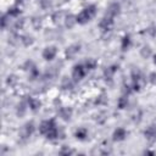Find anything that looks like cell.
Here are the masks:
<instances>
[{
    "label": "cell",
    "mask_w": 156,
    "mask_h": 156,
    "mask_svg": "<svg viewBox=\"0 0 156 156\" xmlns=\"http://www.w3.org/2000/svg\"><path fill=\"white\" fill-rule=\"evenodd\" d=\"M96 12H98L96 5L90 4V5H88L87 7H84V9L76 16V21H77L78 24H82V26H83V24H87L88 22H90V21L95 17Z\"/></svg>",
    "instance_id": "obj_1"
},
{
    "label": "cell",
    "mask_w": 156,
    "mask_h": 156,
    "mask_svg": "<svg viewBox=\"0 0 156 156\" xmlns=\"http://www.w3.org/2000/svg\"><path fill=\"white\" fill-rule=\"evenodd\" d=\"M88 72L89 71L87 69V67H85L84 63H77V65H74L73 68H72V80L73 82L82 80L87 76Z\"/></svg>",
    "instance_id": "obj_2"
},
{
    "label": "cell",
    "mask_w": 156,
    "mask_h": 156,
    "mask_svg": "<svg viewBox=\"0 0 156 156\" xmlns=\"http://www.w3.org/2000/svg\"><path fill=\"white\" fill-rule=\"evenodd\" d=\"M55 127H57V124H56V121H55L54 118L45 119V121H43V122L39 124V133L45 136V135H46L51 129H54Z\"/></svg>",
    "instance_id": "obj_3"
},
{
    "label": "cell",
    "mask_w": 156,
    "mask_h": 156,
    "mask_svg": "<svg viewBox=\"0 0 156 156\" xmlns=\"http://www.w3.org/2000/svg\"><path fill=\"white\" fill-rule=\"evenodd\" d=\"M113 24H115V18H112V17L105 15V16L100 20V22H99V28H100L102 32H108V30L112 29Z\"/></svg>",
    "instance_id": "obj_4"
},
{
    "label": "cell",
    "mask_w": 156,
    "mask_h": 156,
    "mask_svg": "<svg viewBox=\"0 0 156 156\" xmlns=\"http://www.w3.org/2000/svg\"><path fill=\"white\" fill-rule=\"evenodd\" d=\"M34 130H35L34 123H33V122H27V123L21 128L20 135H21L22 139H28V138L32 136V134L34 133Z\"/></svg>",
    "instance_id": "obj_5"
},
{
    "label": "cell",
    "mask_w": 156,
    "mask_h": 156,
    "mask_svg": "<svg viewBox=\"0 0 156 156\" xmlns=\"http://www.w3.org/2000/svg\"><path fill=\"white\" fill-rule=\"evenodd\" d=\"M57 55V48L56 46H46L43 52H41V56L45 61H52Z\"/></svg>",
    "instance_id": "obj_6"
},
{
    "label": "cell",
    "mask_w": 156,
    "mask_h": 156,
    "mask_svg": "<svg viewBox=\"0 0 156 156\" xmlns=\"http://www.w3.org/2000/svg\"><path fill=\"white\" fill-rule=\"evenodd\" d=\"M127 135H128V132L123 127H118L112 133V140L113 141H117V143L118 141H123V140H126Z\"/></svg>",
    "instance_id": "obj_7"
},
{
    "label": "cell",
    "mask_w": 156,
    "mask_h": 156,
    "mask_svg": "<svg viewBox=\"0 0 156 156\" xmlns=\"http://www.w3.org/2000/svg\"><path fill=\"white\" fill-rule=\"evenodd\" d=\"M119 13H121V5L118 2H111L106 9V16H110L112 18H115Z\"/></svg>",
    "instance_id": "obj_8"
},
{
    "label": "cell",
    "mask_w": 156,
    "mask_h": 156,
    "mask_svg": "<svg viewBox=\"0 0 156 156\" xmlns=\"http://www.w3.org/2000/svg\"><path fill=\"white\" fill-rule=\"evenodd\" d=\"M79 50H80V45H79V44H72L71 46H68V48L66 49V57H67V58L74 57V56L79 52Z\"/></svg>",
    "instance_id": "obj_9"
},
{
    "label": "cell",
    "mask_w": 156,
    "mask_h": 156,
    "mask_svg": "<svg viewBox=\"0 0 156 156\" xmlns=\"http://www.w3.org/2000/svg\"><path fill=\"white\" fill-rule=\"evenodd\" d=\"M88 135H89L88 129L84 128V127H80V128H78V129L74 132L76 139H77V140H80V141H85V140L88 139Z\"/></svg>",
    "instance_id": "obj_10"
},
{
    "label": "cell",
    "mask_w": 156,
    "mask_h": 156,
    "mask_svg": "<svg viewBox=\"0 0 156 156\" xmlns=\"http://www.w3.org/2000/svg\"><path fill=\"white\" fill-rule=\"evenodd\" d=\"M27 104H28L29 110L33 111V112L39 111V108H40V106H41V102H40L38 99H35V98H28Z\"/></svg>",
    "instance_id": "obj_11"
},
{
    "label": "cell",
    "mask_w": 156,
    "mask_h": 156,
    "mask_svg": "<svg viewBox=\"0 0 156 156\" xmlns=\"http://www.w3.org/2000/svg\"><path fill=\"white\" fill-rule=\"evenodd\" d=\"M144 135H145V138H146L147 140H150V141L155 140V139H156V127H154V126L147 127V128L145 129V132H144Z\"/></svg>",
    "instance_id": "obj_12"
},
{
    "label": "cell",
    "mask_w": 156,
    "mask_h": 156,
    "mask_svg": "<svg viewBox=\"0 0 156 156\" xmlns=\"http://www.w3.org/2000/svg\"><path fill=\"white\" fill-rule=\"evenodd\" d=\"M130 44H132V39H130V35H129V34H126V35H123V38H122V41H121V49H122L123 51H126V50H128V49H129Z\"/></svg>",
    "instance_id": "obj_13"
},
{
    "label": "cell",
    "mask_w": 156,
    "mask_h": 156,
    "mask_svg": "<svg viewBox=\"0 0 156 156\" xmlns=\"http://www.w3.org/2000/svg\"><path fill=\"white\" fill-rule=\"evenodd\" d=\"M58 115H60V117H61L62 119L68 121V119L71 118V116H72V110L68 108V107H62V108L58 111Z\"/></svg>",
    "instance_id": "obj_14"
},
{
    "label": "cell",
    "mask_w": 156,
    "mask_h": 156,
    "mask_svg": "<svg viewBox=\"0 0 156 156\" xmlns=\"http://www.w3.org/2000/svg\"><path fill=\"white\" fill-rule=\"evenodd\" d=\"M84 65H85V67H87L88 71H93V69L96 68V66H98V61H96L95 58H93V57H89V58L85 60Z\"/></svg>",
    "instance_id": "obj_15"
},
{
    "label": "cell",
    "mask_w": 156,
    "mask_h": 156,
    "mask_svg": "<svg viewBox=\"0 0 156 156\" xmlns=\"http://www.w3.org/2000/svg\"><path fill=\"white\" fill-rule=\"evenodd\" d=\"M7 15H9L10 17H18V16L21 15V9H20V6H18V5H15V6H12L11 9H9Z\"/></svg>",
    "instance_id": "obj_16"
},
{
    "label": "cell",
    "mask_w": 156,
    "mask_h": 156,
    "mask_svg": "<svg viewBox=\"0 0 156 156\" xmlns=\"http://www.w3.org/2000/svg\"><path fill=\"white\" fill-rule=\"evenodd\" d=\"M117 69H118V66H116V65H113V66L106 68V69H105V77H106V79H107V78L111 79V78L113 77V74L117 72Z\"/></svg>",
    "instance_id": "obj_17"
},
{
    "label": "cell",
    "mask_w": 156,
    "mask_h": 156,
    "mask_svg": "<svg viewBox=\"0 0 156 156\" xmlns=\"http://www.w3.org/2000/svg\"><path fill=\"white\" fill-rule=\"evenodd\" d=\"M65 23H66V26H67L68 28H72V27L77 23L76 16H73V15H67V16L65 17Z\"/></svg>",
    "instance_id": "obj_18"
},
{
    "label": "cell",
    "mask_w": 156,
    "mask_h": 156,
    "mask_svg": "<svg viewBox=\"0 0 156 156\" xmlns=\"http://www.w3.org/2000/svg\"><path fill=\"white\" fill-rule=\"evenodd\" d=\"M127 105H128V98H127L126 95L121 96V98L118 99V101H117V106H118V108L123 110V108L127 107Z\"/></svg>",
    "instance_id": "obj_19"
},
{
    "label": "cell",
    "mask_w": 156,
    "mask_h": 156,
    "mask_svg": "<svg viewBox=\"0 0 156 156\" xmlns=\"http://www.w3.org/2000/svg\"><path fill=\"white\" fill-rule=\"evenodd\" d=\"M71 85H72V82H71V79H63V82H62V88H65V89H69L71 88Z\"/></svg>",
    "instance_id": "obj_20"
},
{
    "label": "cell",
    "mask_w": 156,
    "mask_h": 156,
    "mask_svg": "<svg viewBox=\"0 0 156 156\" xmlns=\"http://www.w3.org/2000/svg\"><path fill=\"white\" fill-rule=\"evenodd\" d=\"M73 152H74L73 150H71V149H66V147L62 149V150L60 151V154H62V155H68V154H73Z\"/></svg>",
    "instance_id": "obj_21"
},
{
    "label": "cell",
    "mask_w": 156,
    "mask_h": 156,
    "mask_svg": "<svg viewBox=\"0 0 156 156\" xmlns=\"http://www.w3.org/2000/svg\"><path fill=\"white\" fill-rule=\"evenodd\" d=\"M23 1H24V0H16V5H21Z\"/></svg>",
    "instance_id": "obj_22"
},
{
    "label": "cell",
    "mask_w": 156,
    "mask_h": 156,
    "mask_svg": "<svg viewBox=\"0 0 156 156\" xmlns=\"http://www.w3.org/2000/svg\"><path fill=\"white\" fill-rule=\"evenodd\" d=\"M154 63H155V65H156V54H155V55H154Z\"/></svg>",
    "instance_id": "obj_23"
}]
</instances>
